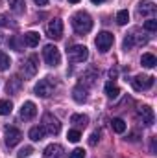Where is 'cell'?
I'll return each instance as SVG.
<instances>
[{"label":"cell","instance_id":"obj_18","mask_svg":"<svg viewBox=\"0 0 157 158\" xmlns=\"http://www.w3.org/2000/svg\"><path fill=\"white\" fill-rule=\"evenodd\" d=\"M44 134H46V129H44L43 125H37V127H32V129H30V138H32L34 142H41V140L44 138Z\"/></svg>","mask_w":157,"mask_h":158},{"label":"cell","instance_id":"obj_26","mask_svg":"<svg viewBox=\"0 0 157 158\" xmlns=\"http://www.w3.org/2000/svg\"><path fill=\"white\" fill-rule=\"evenodd\" d=\"M9 66H11V59H9V55H6V53L0 50V72L7 70Z\"/></svg>","mask_w":157,"mask_h":158},{"label":"cell","instance_id":"obj_32","mask_svg":"<svg viewBox=\"0 0 157 158\" xmlns=\"http://www.w3.org/2000/svg\"><path fill=\"white\" fill-rule=\"evenodd\" d=\"M34 153V147H30V145H26V147H22L19 153H17V158H26V156H30Z\"/></svg>","mask_w":157,"mask_h":158},{"label":"cell","instance_id":"obj_15","mask_svg":"<svg viewBox=\"0 0 157 158\" xmlns=\"http://www.w3.org/2000/svg\"><path fill=\"white\" fill-rule=\"evenodd\" d=\"M137 13H139V15H142V17H146V15H154V13H155V4H154V2H148V0L139 2Z\"/></svg>","mask_w":157,"mask_h":158},{"label":"cell","instance_id":"obj_34","mask_svg":"<svg viewBox=\"0 0 157 158\" xmlns=\"http://www.w3.org/2000/svg\"><path fill=\"white\" fill-rule=\"evenodd\" d=\"M69 158H85V151H83V149H74V151H72V153H70V156Z\"/></svg>","mask_w":157,"mask_h":158},{"label":"cell","instance_id":"obj_5","mask_svg":"<svg viewBox=\"0 0 157 158\" xmlns=\"http://www.w3.org/2000/svg\"><path fill=\"white\" fill-rule=\"evenodd\" d=\"M94 42H96V48H98L102 53H105V52L113 46L115 37H113V33H109V31H102V33H98V37L94 39Z\"/></svg>","mask_w":157,"mask_h":158},{"label":"cell","instance_id":"obj_27","mask_svg":"<svg viewBox=\"0 0 157 158\" xmlns=\"http://www.w3.org/2000/svg\"><path fill=\"white\" fill-rule=\"evenodd\" d=\"M128 20H129V13H128V9H122V11H118L117 13V24L118 26L128 24Z\"/></svg>","mask_w":157,"mask_h":158},{"label":"cell","instance_id":"obj_16","mask_svg":"<svg viewBox=\"0 0 157 158\" xmlns=\"http://www.w3.org/2000/svg\"><path fill=\"white\" fill-rule=\"evenodd\" d=\"M20 88H22V79H20V77L13 76V77L7 81V86H6L7 94H17V92H19Z\"/></svg>","mask_w":157,"mask_h":158},{"label":"cell","instance_id":"obj_2","mask_svg":"<svg viewBox=\"0 0 157 158\" xmlns=\"http://www.w3.org/2000/svg\"><path fill=\"white\" fill-rule=\"evenodd\" d=\"M67 55H69V59H70L72 63H83V61H87V57H89V50H87V46H83V44H74V46H70V48L67 50Z\"/></svg>","mask_w":157,"mask_h":158},{"label":"cell","instance_id":"obj_25","mask_svg":"<svg viewBox=\"0 0 157 158\" xmlns=\"http://www.w3.org/2000/svg\"><path fill=\"white\" fill-rule=\"evenodd\" d=\"M13 110V105L9 99H0V116H6Z\"/></svg>","mask_w":157,"mask_h":158},{"label":"cell","instance_id":"obj_30","mask_svg":"<svg viewBox=\"0 0 157 158\" xmlns=\"http://www.w3.org/2000/svg\"><path fill=\"white\" fill-rule=\"evenodd\" d=\"M67 138H69V142H72V143H76V142H79V138H81V132H79L78 129H72V131H69V134H67Z\"/></svg>","mask_w":157,"mask_h":158},{"label":"cell","instance_id":"obj_3","mask_svg":"<svg viewBox=\"0 0 157 158\" xmlns=\"http://www.w3.org/2000/svg\"><path fill=\"white\" fill-rule=\"evenodd\" d=\"M54 86H56V81L52 77H44L41 79L39 83L35 85V96H39V98H48L52 92H54Z\"/></svg>","mask_w":157,"mask_h":158},{"label":"cell","instance_id":"obj_13","mask_svg":"<svg viewBox=\"0 0 157 158\" xmlns=\"http://www.w3.org/2000/svg\"><path fill=\"white\" fill-rule=\"evenodd\" d=\"M35 114H37V107H35L34 101L22 103V107H20V118L22 119H32V118H35Z\"/></svg>","mask_w":157,"mask_h":158},{"label":"cell","instance_id":"obj_31","mask_svg":"<svg viewBox=\"0 0 157 158\" xmlns=\"http://www.w3.org/2000/svg\"><path fill=\"white\" fill-rule=\"evenodd\" d=\"M144 30L154 33V31L157 30V20H155V19H148V20L144 22Z\"/></svg>","mask_w":157,"mask_h":158},{"label":"cell","instance_id":"obj_33","mask_svg":"<svg viewBox=\"0 0 157 158\" xmlns=\"http://www.w3.org/2000/svg\"><path fill=\"white\" fill-rule=\"evenodd\" d=\"M98 142H100V134H98V132H92V134L89 136V145H91V147H94Z\"/></svg>","mask_w":157,"mask_h":158},{"label":"cell","instance_id":"obj_4","mask_svg":"<svg viewBox=\"0 0 157 158\" xmlns=\"http://www.w3.org/2000/svg\"><path fill=\"white\" fill-rule=\"evenodd\" d=\"M43 57L46 61V64L50 66H57L61 63V55H59V50L54 46V44H46L44 50H43Z\"/></svg>","mask_w":157,"mask_h":158},{"label":"cell","instance_id":"obj_38","mask_svg":"<svg viewBox=\"0 0 157 158\" xmlns=\"http://www.w3.org/2000/svg\"><path fill=\"white\" fill-rule=\"evenodd\" d=\"M34 2H35L37 6H46V4H48V0H34Z\"/></svg>","mask_w":157,"mask_h":158},{"label":"cell","instance_id":"obj_41","mask_svg":"<svg viewBox=\"0 0 157 158\" xmlns=\"http://www.w3.org/2000/svg\"><path fill=\"white\" fill-rule=\"evenodd\" d=\"M0 2H2V0H0Z\"/></svg>","mask_w":157,"mask_h":158},{"label":"cell","instance_id":"obj_29","mask_svg":"<svg viewBox=\"0 0 157 158\" xmlns=\"http://www.w3.org/2000/svg\"><path fill=\"white\" fill-rule=\"evenodd\" d=\"M0 26H4V28H17V24L9 19V15H0Z\"/></svg>","mask_w":157,"mask_h":158},{"label":"cell","instance_id":"obj_23","mask_svg":"<svg viewBox=\"0 0 157 158\" xmlns=\"http://www.w3.org/2000/svg\"><path fill=\"white\" fill-rule=\"evenodd\" d=\"M24 0H9V7H11V11L13 13H17V15H20L22 11H24Z\"/></svg>","mask_w":157,"mask_h":158},{"label":"cell","instance_id":"obj_28","mask_svg":"<svg viewBox=\"0 0 157 158\" xmlns=\"http://www.w3.org/2000/svg\"><path fill=\"white\" fill-rule=\"evenodd\" d=\"M94 79H96V70H94V68H91V70H87V72H85V76H83V81H81V83L92 85V83H94Z\"/></svg>","mask_w":157,"mask_h":158},{"label":"cell","instance_id":"obj_11","mask_svg":"<svg viewBox=\"0 0 157 158\" xmlns=\"http://www.w3.org/2000/svg\"><path fill=\"white\" fill-rule=\"evenodd\" d=\"M43 156L44 158H63L65 156V151H63V147L59 143H50V145L44 147Z\"/></svg>","mask_w":157,"mask_h":158},{"label":"cell","instance_id":"obj_9","mask_svg":"<svg viewBox=\"0 0 157 158\" xmlns=\"http://www.w3.org/2000/svg\"><path fill=\"white\" fill-rule=\"evenodd\" d=\"M46 33L50 39H61L63 37V20L61 19H54L50 20L48 28H46Z\"/></svg>","mask_w":157,"mask_h":158},{"label":"cell","instance_id":"obj_24","mask_svg":"<svg viewBox=\"0 0 157 158\" xmlns=\"http://www.w3.org/2000/svg\"><path fill=\"white\" fill-rule=\"evenodd\" d=\"M111 127H113V131L115 132H118V134H122L124 131H126V121L120 118H115L113 121H111Z\"/></svg>","mask_w":157,"mask_h":158},{"label":"cell","instance_id":"obj_35","mask_svg":"<svg viewBox=\"0 0 157 158\" xmlns=\"http://www.w3.org/2000/svg\"><path fill=\"white\" fill-rule=\"evenodd\" d=\"M9 44H11L17 52H20V44H19V39H17V37H13V39L9 40Z\"/></svg>","mask_w":157,"mask_h":158},{"label":"cell","instance_id":"obj_22","mask_svg":"<svg viewBox=\"0 0 157 158\" xmlns=\"http://www.w3.org/2000/svg\"><path fill=\"white\" fill-rule=\"evenodd\" d=\"M70 123H74V125H78V127H87L89 118H87L85 114H72V116H70Z\"/></svg>","mask_w":157,"mask_h":158},{"label":"cell","instance_id":"obj_19","mask_svg":"<svg viewBox=\"0 0 157 158\" xmlns=\"http://www.w3.org/2000/svg\"><path fill=\"white\" fill-rule=\"evenodd\" d=\"M24 44L26 46H30V48H34V46H37L39 44V33L37 31H28L26 35H24Z\"/></svg>","mask_w":157,"mask_h":158},{"label":"cell","instance_id":"obj_20","mask_svg":"<svg viewBox=\"0 0 157 158\" xmlns=\"http://www.w3.org/2000/svg\"><path fill=\"white\" fill-rule=\"evenodd\" d=\"M104 90H105V96H107V98H111V99H115V98H117L118 94H120V88H118V86L115 85V83H113V81L105 83Z\"/></svg>","mask_w":157,"mask_h":158},{"label":"cell","instance_id":"obj_1","mask_svg":"<svg viewBox=\"0 0 157 158\" xmlns=\"http://www.w3.org/2000/svg\"><path fill=\"white\" fill-rule=\"evenodd\" d=\"M72 28H74V31L79 33V35H83V33H89L91 30H92V19H91V15L87 13V11H78L76 15H72Z\"/></svg>","mask_w":157,"mask_h":158},{"label":"cell","instance_id":"obj_36","mask_svg":"<svg viewBox=\"0 0 157 158\" xmlns=\"http://www.w3.org/2000/svg\"><path fill=\"white\" fill-rule=\"evenodd\" d=\"M117 74H118V72L115 70V68H111V70H109V77H111V79H115V77H117Z\"/></svg>","mask_w":157,"mask_h":158},{"label":"cell","instance_id":"obj_40","mask_svg":"<svg viewBox=\"0 0 157 158\" xmlns=\"http://www.w3.org/2000/svg\"><path fill=\"white\" fill-rule=\"evenodd\" d=\"M69 2H70V4H78L79 0H69Z\"/></svg>","mask_w":157,"mask_h":158},{"label":"cell","instance_id":"obj_39","mask_svg":"<svg viewBox=\"0 0 157 158\" xmlns=\"http://www.w3.org/2000/svg\"><path fill=\"white\" fill-rule=\"evenodd\" d=\"M92 4H102V2H105V0H91Z\"/></svg>","mask_w":157,"mask_h":158},{"label":"cell","instance_id":"obj_7","mask_svg":"<svg viewBox=\"0 0 157 158\" xmlns=\"http://www.w3.org/2000/svg\"><path fill=\"white\" fill-rule=\"evenodd\" d=\"M4 138H6V145H7V147H15V145L22 140V132H20L17 127H6Z\"/></svg>","mask_w":157,"mask_h":158},{"label":"cell","instance_id":"obj_21","mask_svg":"<svg viewBox=\"0 0 157 158\" xmlns=\"http://www.w3.org/2000/svg\"><path fill=\"white\" fill-rule=\"evenodd\" d=\"M141 64L142 66H146V68H154L157 64V59L154 53H142V57H141Z\"/></svg>","mask_w":157,"mask_h":158},{"label":"cell","instance_id":"obj_12","mask_svg":"<svg viewBox=\"0 0 157 158\" xmlns=\"http://www.w3.org/2000/svg\"><path fill=\"white\" fill-rule=\"evenodd\" d=\"M139 116H141V119H142V123H144V125H148V127H152V125H154V121H155L154 109H152V107H148V105H144V107H141V109H139Z\"/></svg>","mask_w":157,"mask_h":158},{"label":"cell","instance_id":"obj_37","mask_svg":"<svg viewBox=\"0 0 157 158\" xmlns=\"http://www.w3.org/2000/svg\"><path fill=\"white\" fill-rule=\"evenodd\" d=\"M150 149H152V153L155 155V138H152V143H150Z\"/></svg>","mask_w":157,"mask_h":158},{"label":"cell","instance_id":"obj_17","mask_svg":"<svg viewBox=\"0 0 157 158\" xmlns=\"http://www.w3.org/2000/svg\"><path fill=\"white\" fill-rule=\"evenodd\" d=\"M72 98H74V101H78V103H83V101L87 99V88L83 86V83H79L78 86L72 90Z\"/></svg>","mask_w":157,"mask_h":158},{"label":"cell","instance_id":"obj_6","mask_svg":"<svg viewBox=\"0 0 157 158\" xmlns=\"http://www.w3.org/2000/svg\"><path fill=\"white\" fill-rule=\"evenodd\" d=\"M37 70H39V57L34 53V55H30V57L24 61V64H22V74H24L26 77H34V76L37 74Z\"/></svg>","mask_w":157,"mask_h":158},{"label":"cell","instance_id":"obj_8","mask_svg":"<svg viewBox=\"0 0 157 158\" xmlns=\"http://www.w3.org/2000/svg\"><path fill=\"white\" fill-rule=\"evenodd\" d=\"M43 127H44L46 132H50V134H59V131H61V123H59V119L54 118L50 112H46V114L43 116Z\"/></svg>","mask_w":157,"mask_h":158},{"label":"cell","instance_id":"obj_14","mask_svg":"<svg viewBox=\"0 0 157 158\" xmlns=\"http://www.w3.org/2000/svg\"><path fill=\"white\" fill-rule=\"evenodd\" d=\"M148 39L146 37H139L137 33H129V35H126V39H124V50L128 52V50H131L135 44H146Z\"/></svg>","mask_w":157,"mask_h":158},{"label":"cell","instance_id":"obj_10","mask_svg":"<svg viewBox=\"0 0 157 158\" xmlns=\"http://www.w3.org/2000/svg\"><path fill=\"white\" fill-rule=\"evenodd\" d=\"M131 85H133V88L135 90H148V88H152V85H154V77L152 76H137L135 79H131Z\"/></svg>","mask_w":157,"mask_h":158}]
</instances>
